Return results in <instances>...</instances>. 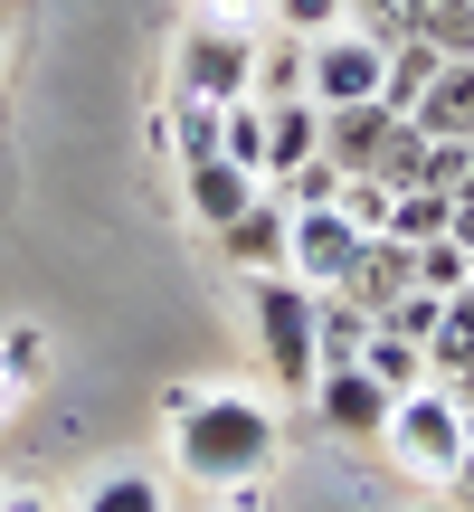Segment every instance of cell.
<instances>
[{
    "label": "cell",
    "mask_w": 474,
    "mask_h": 512,
    "mask_svg": "<svg viewBox=\"0 0 474 512\" xmlns=\"http://www.w3.org/2000/svg\"><path fill=\"white\" fill-rule=\"evenodd\" d=\"M275 408L247 389H171V465L190 484H256L275 465Z\"/></svg>",
    "instance_id": "cell-1"
},
{
    "label": "cell",
    "mask_w": 474,
    "mask_h": 512,
    "mask_svg": "<svg viewBox=\"0 0 474 512\" xmlns=\"http://www.w3.org/2000/svg\"><path fill=\"white\" fill-rule=\"evenodd\" d=\"M247 76H256V19L200 10L181 29V57H171V95H190V105H237Z\"/></svg>",
    "instance_id": "cell-2"
},
{
    "label": "cell",
    "mask_w": 474,
    "mask_h": 512,
    "mask_svg": "<svg viewBox=\"0 0 474 512\" xmlns=\"http://www.w3.org/2000/svg\"><path fill=\"white\" fill-rule=\"evenodd\" d=\"M313 304L323 294L294 285L285 266L275 275H247V323H256V351H266V370L285 389H313Z\"/></svg>",
    "instance_id": "cell-3"
},
{
    "label": "cell",
    "mask_w": 474,
    "mask_h": 512,
    "mask_svg": "<svg viewBox=\"0 0 474 512\" xmlns=\"http://www.w3.org/2000/svg\"><path fill=\"white\" fill-rule=\"evenodd\" d=\"M380 76H389V38H370L361 19L304 38V95L313 105H380Z\"/></svg>",
    "instance_id": "cell-4"
},
{
    "label": "cell",
    "mask_w": 474,
    "mask_h": 512,
    "mask_svg": "<svg viewBox=\"0 0 474 512\" xmlns=\"http://www.w3.org/2000/svg\"><path fill=\"white\" fill-rule=\"evenodd\" d=\"M380 437H389V456H399L408 475H427V484H446V465L465 456V418H456V399H446V389H427V380L408 389L399 408H389Z\"/></svg>",
    "instance_id": "cell-5"
},
{
    "label": "cell",
    "mask_w": 474,
    "mask_h": 512,
    "mask_svg": "<svg viewBox=\"0 0 474 512\" xmlns=\"http://www.w3.org/2000/svg\"><path fill=\"white\" fill-rule=\"evenodd\" d=\"M361 228L342 219V209H294V228H285V275L294 285H313V294H342L351 285V266H361Z\"/></svg>",
    "instance_id": "cell-6"
},
{
    "label": "cell",
    "mask_w": 474,
    "mask_h": 512,
    "mask_svg": "<svg viewBox=\"0 0 474 512\" xmlns=\"http://www.w3.org/2000/svg\"><path fill=\"white\" fill-rule=\"evenodd\" d=\"M389 389L370 380L361 361H342V370H313V418H323V437H380L389 427Z\"/></svg>",
    "instance_id": "cell-7"
},
{
    "label": "cell",
    "mask_w": 474,
    "mask_h": 512,
    "mask_svg": "<svg viewBox=\"0 0 474 512\" xmlns=\"http://www.w3.org/2000/svg\"><path fill=\"white\" fill-rule=\"evenodd\" d=\"M285 228H294V209L275 200V190H256V200L237 209L228 228H209V238H219V256L237 275H275V266H285Z\"/></svg>",
    "instance_id": "cell-8"
},
{
    "label": "cell",
    "mask_w": 474,
    "mask_h": 512,
    "mask_svg": "<svg viewBox=\"0 0 474 512\" xmlns=\"http://www.w3.org/2000/svg\"><path fill=\"white\" fill-rule=\"evenodd\" d=\"M408 124L437 133V143H474V57H446V67L427 76V95L408 105Z\"/></svg>",
    "instance_id": "cell-9"
},
{
    "label": "cell",
    "mask_w": 474,
    "mask_h": 512,
    "mask_svg": "<svg viewBox=\"0 0 474 512\" xmlns=\"http://www.w3.org/2000/svg\"><path fill=\"white\" fill-rule=\"evenodd\" d=\"M181 190H190V219H200V228H228L266 181H256L247 162H228V152H209V162H190V171H181Z\"/></svg>",
    "instance_id": "cell-10"
},
{
    "label": "cell",
    "mask_w": 474,
    "mask_h": 512,
    "mask_svg": "<svg viewBox=\"0 0 474 512\" xmlns=\"http://www.w3.org/2000/svg\"><path fill=\"white\" fill-rule=\"evenodd\" d=\"M313 152H323V105H313V95L266 105V162H256V181H285V171L313 162Z\"/></svg>",
    "instance_id": "cell-11"
},
{
    "label": "cell",
    "mask_w": 474,
    "mask_h": 512,
    "mask_svg": "<svg viewBox=\"0 0 474 512\" xmlns=\"http://www.w3.org/2000/svg\"><path fill=\"white\" fill-rule=\"evenodd\" d=\"M342 294H351V304L370 313V323H380V313H389V304L408 294V247H399V238L380 228V238L361 247V266H351V285H342Z\"/></svg>",
    "instance_id": "cell-12"
},
{
    "label": "cell",
    "mask_w": 474,
    "mask_h": 512,
    "mask_svg": "<svg viewBox=\"0 0 474 512\" xmlns=\"http://www.w3.org/2000/svg\"><path fill=\"white\" fill-rule=\"evenodd\" d=\"M380 133H389V105H323V152L342 171H370Z\"/></svg>",
    "instance_id": "cell-13"
},
{
    "label": "cell",
    "mask_w": 474,
    "mask_h": 512,
    "mask_svg": "<svg viewBox=\"0 0 474 512\" xmlns=\"http://www.w3.org/2000/svg\"><path fill=\"white\" fill-rule=\"evenodd\" d=\"M361 342H370V313L351 304V294H323V304H313V370L361 361Z\"/></svg>",
    "instance_id": "cell-14"
},
{
    "label": "cell",
    "mask_w": 474,
    "mask_h": 512,
    "mask_svg": "<svg viewBox=\"0 0 474 512\" xmlns=\"http://www.w3.org/2000/svg\"><path fill=\"white\" fill-rule=\"evenodd\" d=\"M437 67H446V48H437V38H418V29H408V38H389V76H380V105H389V114H408V105L427 95V76H437Z\"/></svg>",
    "instance_id": "cell-15"
},
{
    "label": "cell",
    "mask_w": 474,
    "mask_h": 512,
    "mask_svg": "<svg viewBox=\"0 0 474 512\" xmlns=\"http://www.w3.org/2000/svg\"><path fill=\"white\" fill-rule=\"evenodd\" d=\"M361 370L389 389V399H408V389L427 380V351L408 342V332H389V323H370V342H361Z\"/></svg>",
    "instance_id": "cell-16"
},
{
    "label": "cell",
    "mask_w": 474,
    "mask_h": 512,
    "mask_svg": "<svg viewBox=\"0 0 474 512\" xmlns=\"http://www.w3.org/2000/svg\"><path fill=\"white\" fill-rule=\"evenodd\" d=\"M247 95H266V105L304 95V38H294V29H266V38H256V76H247Z\"/></svg>",
    "instance_id": "cell-17"
},
{
    "label": "cell",
    "mask_w": 474,
    "mask_h": 512,
    "mask_svg": "<svg viewBox=\"0 0 474 512\" xmlns=\"http://www.w3.org/2000/svg\"><path fill=\"white\" fill-rule=\"evenodd\" d=\"M427 370H437V380H456V370H474V285H465V294H446L437 332H427Z\"/></svg>",
    "instance_id": "cell-18"
},
{
    "label": "cell",
    "mask_w": 474,
    "mask_h": 512,
    "mask_svg": "<svg viewBox=\"0 0 474 512\" xmlns=\"http://www.w3.org/2000/svg\"><path fill=\"white\" fill-rule=\"evenodd\" d=\"M418 171H427V133L408 124V114H389L380 152H370V181H380V190H418Z\"/></svg>",
    "instance_id": "cell-19"
},
{
    "label": "cell",
    "mask_w": 474,
    "mask_h": 512,
    "mask_svg": "<svg viewBox=\"0 0 474 512\" xmlns=\"http://www.w3.org/2000/svg\"><path fill=\"white\" fill-rule=\"evenodd\" d=\"M38 370H48V342L38 332H0V418L38 389Z\"/></svg>",
    "instance_id": "cell-20"
},
{
    "label": "cell",
    "mask_w": 474,
    "mask_h": 512,
    "mask_svg": "<svg viewBox=\"0 0 474 512\" xmlns=\"http://www.w3.org/2000/svg\"><path fill=\"white\" fill-rule=\"evenodd\" d=\"M446 219H456V200H446V190H399V200H389V238H399V247L446 238Z\"/></svg>",
    "instance_id": "cell-21"
},
{
    "label": "cell",
    "mask_w": 474,
    "mask_h": 512,
    "mask_svg": "<svg viewBox=\"0 0 474 512\" xmlns=\"http://www.w3.org/2000/svg\"><path fill=\"white\" fill-rule=\"evenodd\" d=\"M266 190H275L285 209H332V200H342V162H332V152H313V162H294L285 181H266Z\"/></svg>",
    "instance_id": "cell-22"
},
{
    "label": "cell",
    "mask_w": 474,
    "mask_h": 512,
    "mask_svg": "<svg viewBox=\"0 0 474 512\" xmlns=\"http://www.w3.org/2000/svg\"><path fill=\"white\" fill-rule=\"evenodd\" d=\"M408 285L418 294H465V247L456 238H418L408 247Z\"/></svg>",
    "instance_id": "cell-23"
},
{
    "label": "cell",
    "mask_w": 474,
    "mask_h": 512,
    "mask_svg": "<svg viewBox=\"0 0 474 512\" xmlns=\"http://www.w3.org/2000/svg\"><path fill=\"white\" fill-rule=\"evenodd\" d=\"M171 152H181V171L209 162V152H219V105H190V95H171Z\"/></svg>",
    "instance_id": "cell-24"
},
{
    "label": "cell",
    "mask_w": 474,
    "mask_h": 512,
    "mask_svg": "<svg viewBox=\"0 0 474 512\" xmlns=\"http://www.w3.org/2000/svg\"><path fill=\"white\" fill-rule=\"evenodd\" d=\"M86 512H162V484H152V475H133V465H124V475H105V484L86 494Z\"/></svg>",
    "instance_id": "cell-25"
},
{
    "label": "cell",
    "mask_w": 474,
    "mask_h": 512,
    "mask_svg": "<svg viewBox=\"0 0 474 512\" xmlns=\"http://www.w3.org/2000/svg\"><path fill=\"white\" fill-rule=\"evenodd\" d=\"M266 10H275V29L323 38V29H342V19H351V0H266Z\"/></svg>",
    "instance_id": "cell-26"
},
{
    "label": "cell",
    "mask_w": 474,
    "mask_h": 512,
    "mask_svg": "<svg viewBox=\"0 0 474 512\" xmlns=\"http://www.w3.org/2000/svg\"><path fill=\"white\" fill-rule=\"evenodd\" d=\"M465 171H474V143H437V133H427V171H418V190H446V200H456Z\"/></svg>",
    "instance_id": "cell-27"
},
{
    "label": "cell",
    "mask_w": 474,
    "mask_h": 512,
    "mask_svg": "<svg viewBox=\"0 0 474 512\" xmlns=\"http://www.w3.org/2000/svg\"><path fill=\"white\" fill-rule=\"evenodd\" d=\"M437 313H446V294H418V285H408V294H399V304H389V313H380V323H389V332H408V342H418V351H427V332H437Z\"/></svg>",
    "instance_id": "cell-28"
},
{
    "label": "cell",
    "mask_w": 474,
    "mask_h": 512,
    "mask_svg": "<svg viewBox=\"0 0 474 512\" xmlns=\"http://www.w3.org/2000/svg\"><path fill=\"white\" fill-rule=\"evenodd\" d=\"M446 503H456V512H474V437H465V456L446 465Z\"/></svg>",
    "instance_id": "cell-29"
},
{
    "label": "cell",
    "mask_w": 474,
    "mask_h": 512,
    "mask_svg": "<svg viewBox=\"0 0 474 512\" xmlns=\"http://www.w3.org/2000/svg\"><path fill=\"white\" fill-rule=\"evenodd\" d=\"M0 512H57L48 494H29V484H0Z\"/></svg>",
    "instance_id": "cell-30"
},
{
    "label": "cell",
    "mask_w": 474,
    "mask_h": 512,
    "mask_svg": "<svg viewBox=\"0 0 474 512\" xmlns=\"http://www.w3.org/2000/svg\"><path fill=\"white\" fill-rule=\"evenodd\" d=\"M446 399H456V418H465V437H474V370H456V380H446Z\"/></svg>",
    "instance_id": "cell-31"
},
{
    "label": "cell",
    "mask_w": 474,
    "mask_h": 512,
    "mask_svg": "<svg viewBox=\"0 0 474 512\" xmlns=\"http://www.w3.org/2000/svg\"><path fill=\"white\" fill-rule=\"evenodd\" d=\"M465 285H474V247H465Z\"/></svg>",
    "instance_id": "cell-32"
},
{
    "label": "cell",
    "mask_w": 474,
    "mask_h": 512,
    "mask_svg": "<svg viewBox=\"0 0 474 512\" xmlns=\"http://www.w3.org/2000/svg\"><path fill=\"white\" fill-rule=\"evenodd\" d=\"M427 512H456V503H427Z\"/></svg>",
    "instance_id": "cell-33"
}]
</instances>
